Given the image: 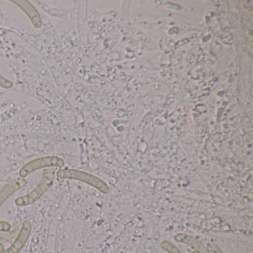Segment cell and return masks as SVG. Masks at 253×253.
Returning <instances> with one entry per match:
<instances>
[{"instance_id":"obj_12","label":"cell","mask_w":253,"mask_h":253,"mask_svg":"<svg viewBox=\"0 0 253 253\" xmlns=\"http://www.w3.org/2000/svg\"><path fill=\"white\" fill-rule=\"evenodd\" d=\"M210 253H225L217 244H212L210 247Z\"/></svg>"},{"instance_id":"obj_4","label":"cell","mask_w":253,"mask_h":253,"mask_svg":"<svg viewBox=\"0 0 253 253\" xmlns=\"http://www.w3.org/2000/svg\"><path fill=\"white\" fill-rule=\"evenodd\" d=\"M32 232V223L29 220H25L20 226L16 239L13 244L2 253H20L26 245Z\"/></svg>"},{"instance_id":"obj_13","label":"cell","mask_w":253,"mask_h":253,"mask_svg":"<svg viewBox=\"0 0 253 253\" xmlns=\"http://www.w3.org/2000/svg\"><path fill=\"white\" fill-rule=\"evenodd\" d=\"M5 250V247H4L3 244H0V253H2Z\"/></svg>"},{"instance_id":"obj_6","label":"cell","mask_w":253,"mask_h":253,"mask_svg":"<svg viewBox=\"0 0 253 253\" xmlns=\"http://www.w3.org/2000/svg\"><path fill=\"white\" fill-rule=\"evenodd\" d=\"M27 184L26 179L19 177L14 179L12 181L5 185L1 190H0V208L3 205L4 203L19 189L24 187Z\"/></svg>"},{"instance_id":"obj_9","label":"cell","mask_w":253,"mask_h":253,"mask_svg":"<svg viewBox=\"0 0 253 253\" xmlns=\"http://www.w3.org/2000/svg\"><path fill=\"white\" fill-rule=\"evenodd\" d=\"M160 247L163 250L168 253H183L177 246L174 245L171 241H167V240L161 241Z\"/></svg>"},{"instance_id":"obj_1","label":"cell","mask_w":253,"mask_h":253,"mask_svg":"<svg viewBox=\"0 0 253 253\" xmlns=\"http://www.w3.org/2000/svg\"><path fill=\"white\" fill-rule=\"evenodd\" d=\"M54 176H55V170L54 168L48 167L45 169L42 178L39 183L37 185L36 187L26 195L16 198L14 201L16 205L19 207H26L36 202L52 186Z\"/></svg>"},{"instance_id":"obj_2","label":"cell","mask_w":253,"mask_h":253,"mask_svg":"<svg viewBox=\"0 0 253 253\" xmlns=\"http://www.w3.org/2000/svg\"><path fill=\"white\" fill-rule=\"evenodd\" d=\"M59 179H68V180H78L86 183L103 194H107L109 191V187L106 182L101 179L89 173L74 169L66 168L60 170L57 173Z\"/></svg>"},{"instance_id":"obj_3","label":"cell","mask_w":253,"mask_h":253,"mask_svg":"<svg viewBox=\"0 0 253 253\" xmlns=\"http://www.w3.org/2000/svg\"><path fill=\"white\" fill-rule=\"evenodd\" d=\"M65 161L63 158L57 156H45L36 158L29 161L27 164L22 167L19 171V175L22 178L29 176L37 170L46 167H64Z\"/></svg>"},{"instance_id":"obj_14","label":"cell","mask_w":253,"mask_h":253,"mask_svg":"<svg viewBox=\"0 0 253 253\" xmlns=\"http://www.w3.org/2000/svg\"><path fill=\"white\" fill-rule=\"evenodd\" d=\"M191 253H199L198 251H196V250H193V251Z\"/></svg>"},{"instance_id":"obj_15","label":"cell","mask_w":253,"mask_h":253,"mask_svg":"<svg viewBox=\"0 0 253 253\" xmlns=\"http://www.w3.org/2000/svg\"></svg>"},{"instance_id":"obj_8","label":"cell","mask_w":253,"mask_h":253,"mask_svg":"<svg viewBox=\"0 0 253 253\" xmlns=\"http://www.w3.org/2000/svg\"><path fill=\"white\" fill-rule=\"evenodd\" d=\"M20 229V223H16L14 225L11 230L8 232H0V244L6 241H10L17 234H18L19 231Z\"/></svg>"},{"instance_id":"obj_10","label":"cell","mask_w":253,"mask_h":253,"mask_svg":"<svg viewBox=\"0 0 253 253\" xmlns=\"http://www.w3.org/2000/svg\"><path fill=\"white\" fill-rule=\"evenodd\" d=\"M13 86H14V84H13L12 81L7 79L0 74V87L9 89V88H12Z\"/></svg>"},{"instance_id":"obj_11","label":"cell","mask_w":253,"mask_h":253,"mask_svg":"<svg viewBox=\"0 0 253 253\" xmlns=\"http://www.w3.org/2000/svg\"><path fill=\"white\" fill-rule=\"evenodd\" d=\"M11 223L5 220H0V232H8L11 230Z\"/></svg>"},{"instance_id":"obj_5","label":"cell","mask_w":253,"mask_h":253,"mask_svg":"<svg viewBox=\"0 0 253 253\" xmlns=\"http://www.w3.org/2000/svg\"><path fill=\"white\" fill-rule=\"evenodd\" d=\"M10 2L18 7L29 17L35 29H40L42 25V19L36 8L27 0H11Z\"/></svg>"},{"instance_id":"obj_7","label":"cell","mask_w":253,"mask_h":253,"mask_svg":"<svg viewBox=\"0 0 253 253\" xmlns=\"http://www.w3.org/2000/svg\"><path fill=\"white\" fill-rule=\"evenodd\" d=\"M174 241L181 244L189 246L194 250H196L199 253H211L210 250L206 247L199 240L192 235L186 233H177L174 236Z\"/></svg>"}]
</instances>
